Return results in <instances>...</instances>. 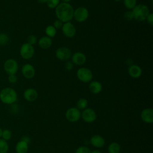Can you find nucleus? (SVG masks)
Here are the masks:
<instances>
[{
	"label": "nucleus",
	"mask_w": 153,
	"mask_h": 153,
	"mask_svg": "<svg viewBox=\"0 0 153 153\" xmlns=\"http://www.w3.org/2000/svg\"><path fill=\"white\" fill-rule=\"evenodd\" d=\"M74 8L69 3L62 2L55 8V14L57 19L63 23L71 22L74 17Z\"/></svg>",
	"instance_id": "1"
},
{
	"label": "nucleus",
	"mask_w": 153,
	"mask_h": 153,
	"mask_svg": "<svg viewBox=\"0 0 153 153\" xmlns=\"http://www.w3.org/2000/svg\"><path fill=\"white\" fill-rule=\"evenodd\" d=\"M0 100L5 104H13L17 100V93L11 87H5L0 92Z\"/></svg>",
	"instance_id": "2"
},
{
	"label": "nucleus",
	"mask_w": 153,
	"mask_h": 153,
	"mask_svg": "<svg viewBox=\"0 0 153 153\" xmlns=\"http://www.w3.org/2000/svg\"><path fill=\"white\" fill-rule=\"evenodd\" d=\"M131 11L133 14V18L138 22L146 20V17L150 13L148 6L143 4H137Z\"/></svg>",
	"instance_id": "3"
},
{
	"label": "nucleus",
	"mask_w": 153,
	"mask_h": 153,
	"mask_svg": "<svg viewBox=\"0 0 153 153\" xmlns=\"http://www.w3.org/2000/svg\"><path fill=\"white\" fill-rule=\"evenodd\" d=\"M76 76L81 82H88L93 78V73L90 69L85 67H81L77 70Z\"/></svg>",
	"instance_id": "4"
},
{
	"label": "nucleus",
	"mask_w": 153,
	"mask_h": 153,
	"mask_svg": "<svg viewBox=\"0 0 153 153\" xmlns=\"http://www.w3.org/2000/svg\"><path fill=\"white\" fill-rule=\"evenodd\" d=\"M4 69L8 75L16 74L19 69V64L14 59H8L4 63Z\"/></svg>",
	"instance_id": "5"
},
{
	"label": "nucleus",
	"mask_w": 153,
	"mask_h": 153,
	"mask_svg": "<svg viewBox=\"0 0 153 153\" xmlns=\"http://www.w3.org/2000/svg\"><path fill=\"white\" fill-rule=\"evenodd\" d=\"M34 53L35 49L33 45H32L27 42H25L21 45L20 48V54L23 59L29 60L33 56Z\"/></svg>",
	"instance_id": "6"
},
{
	"label": "nucleus",
	"mask_w": 153,
	"mask_h": 153,
	"mask_svg": "<svg viewBox=\"0 0 153 153\" xmlns=\"http://www.w3.org/2000/svg\"><path fill=\"white\" fill-rule=\"evenodd\" d=\"M89 12L87 8L84 7H79L74 10L73 18H74L76 22L82 23L87 20Z\"/></svg>",
	"instance_id": "7"
},
{
	"label": "nucleus",
	"mask_w": 153,
	"mask_h": 153,
	"mask_svg": "<svg viewBox=\"0 0 153 153\" xmlns=\"http://www.w3.org/2000/svg\"><path fill=\"white\" fill-rule=\"evenodd\" d=\"M81 117V113L80 110L75 107H72L68 109L65 112V117L66 120L72 123L78 121Z\"/></svg>",
	"instance_id": "8"
},
{
	"label": "nucleus",
	"mask_w": 153,
	"mask_h": 153,
	"mask_svg": "<svg viewBox=\"0 0 153 153\" xmlns=\"http://www.w3.org/2000/svg\"><path fill=\"white\" fill-rule=\"evenodd\" d=\"M55 56L56 58L60 60L67 61L71 57L72 53L69 48L65 47H62L56 50Z\"/></svg>",
	"instance_id": "9"
},
{
	"label": "nucleus",
	"mask_w": 153,
	"mask_h": 153,
	"mask_svg": "<svg viewBox=\"0 0 153 153\" xmlns=\"http://www.w3.org/2000/svg\"><path fill=\"white\" fill-rule=\"evenodd\" d=\"M61 29L63 35L66 37L69 38L74 37L76 32L75 26L70 22L64 23Z\"/></svg>",
	"instance_id": "10"
},
{
	"label": "nucleus",
	"mask_w": 153,
	"mask_h": 153,
	"mask_svg": "<svg viewBox=\"0 0 153 153\" xmlns=\"http://www.w3.org/2000/svg\"><path fill=\"white\" fill-rule=\"evenodd\" d=\"M96 112L91 108L84 109L81 114V117L82 120L87 123L94 122L96 119Z\"/></svg>",
	"instance_id": "11"
},
{
	"label": "nucleus",
	"mask_w": 153,
	"mask_h": 153,
	"mask_svg": "<svg viewBox=\"0 0 153 153\" xmlns=\"http://www.w3.org/2000/svg\"><path fill=\"white\" fill-rule=\"evenodd\" d=\"M22 74L26 79H32L35 75V69L33 65L30 63H26L22 68Z\"/></svg>",
	"instance_id": "12"
},
{
	"label": "nucleus",
	"mask_w": 153,
	"mask_h": 153,
	"mask_svg": "<svg viewBox=\"0 0 153 153\" xmlns=\"http://www.w3.org/2000/svg\"><path fill=\"white\" fill-rule=\"evenodd\" d=\"M72 62L74 65L81 66L84 65L87 60L85 55L82 52H75L71 56Z\"/></svg>",
	"instance_id": "13"
},
{
	"label": "nucleus",
	"mask_w": 153,
	"mask_h": 153,
	"mask_svg": "<svg viewBox=\"0 0 153 153\" xmlns=\"http://www.w3.org/2000/svg\"><path fill=\"white\" fill-rule=\"evenodd\" d=\"M140 118L143 121L151 124L153 122V109L152 108H145L140 113Z\"/></svg>",
	"instance_id": "14"
},
{
	"label": "nucleus",
	"mask_w": 153,
	"mask_h": 153,
	"mask_svg": "<svg viewBox=\"0 0 153 153\" xmlns=\"http://www.w3.org/2000/svg\"><path fill=\"white\" fill-rule=\"evenodd\" d=\"M128 74L131 78H138L142 75V70L137 65L132 64L128 68Z\"/></svg>",
	"instance_id": "15"
},
{
	"label": "nucleus",
	"mask_w": 153,
	"mask_h": 153,
	"mask_svg": "<svg viewBox=\"0 0 153 153\" xmlns=\"http://www.w3.org/2000/svg\"><path fill=\"white\" fill-rule=\"evenodd\" d=\"M38 96L37 91L32 88H27L23 93V97L28 102L35 101Z\"/></svg>",
	"instance_id": "16"
},
{
	"label": "nucleus",
	"mask_w": 153,
	"mask_h": 153,
	"mask_svg": "<svg viewBox=\"0 0 153 153\" xmlns=\"http://www.w3.org/2000/svg\"><path fill=\"white\" fill-rule=\"evenodd\" d=\"M91 144L96 148H102L105 143V140L103 137L98 134H94L90 138Z\"/></svg>",
	"instance_id": "17"
},
{
	"label": "nucleus",
	"mask_w": 153,
	"mask_h": 153,
	"mask_svg": "<svg viewBox=\"0 0 153 153\" xmlns=\"http://www.w3.org/2000/svg\"><path fill=\"white\" fill-rule=\"evenodd\" d=\"M53 44L52 38L47 36H42L38 40V45L42 49H47L50 48Z\"/></svg>",
	"instance_id": "18"
},
{
	"label": "nucleus",
	"mask_w": 153,
	"mask_h": 153,
	"mask_svg": "<svg viewBox=\"0 0 153 153\" xmlns=\"http://www.w3.org/2000/svg\"><path fill=\"white\" fill-rule=\"evenodd\" d=\"M90 91L93 94H99L102 91V85L98 81H91L88 85Z\"/></svg>",
	"instance_id": "19"
},
{
	"label": "nucleus",
	"mask_w": 153,
	"mask_h": 153,
	"mask_svg": "<svg viewBox=\"0 0 153 153\" xmlns=\"http://www.w3.org/2000/svg\"><path fill=\"white\" fill-rule=\"evenodd\" d=\"M16 151L17 153H27L28 151V143L20 140L16 145Z\"/></svg>",
	"instance_id": "20"
},
{
	"label": "nucleus",
	"mask_w": 153,
	"mask_h": 153,
	"mask_svg": "<svg viewBox=\"0 0 153 153\" xmlns=\"http://www.w3.org/2000/svg\"><path fill=\"white\" fill-rule=\"evenodd\" d=\"M121 151V146L117 142L111 143L108 147V151L109 153H120Z\"/></svg>",
	"instance_id": "21"
},
{
	"label": "nucleus",
	"mask_w": 153,
	"mask_h": 153,
	"mask_svg": "<svg viewBox=\"0 0 153 153\" xmlns=\"http://www.w3.org/2000/svg\"><path fill=\"white\" fill-rule=\"evenodd\" d=\"M45 33L47 36L52 38L56 36L57 29L53 25H48L45 29Z\"/></svg>",
	"instance_id": "22"
},
{
	"label": "nucleus",
	"mask_w": 153,
	"mask_h": 153,
	"mask_svg": "<svg viewBox=\"0 0 153 153\" xmlns=\"http://www.w3.org/2000/svg\"><path fill=\"white\" fill-rule=\"evenodd\" d=\"M123 4L127 9L131 10L137 5V0H123Z\"/></svg>",
	"instance_id": "23"
},
{
	"label": "nucleus",
	"mask_w": 153,
	"mask_h": 153,
	"mask_svg": "<svg viewBox=\"0 0 153 153\" xmlns=\"http://www.w3.org/2000/svg\"><path fill=\"white\" fill-rule=\"evenodd\" d=\"M88 106V101L85 98H80L76 102L77 108L79 110L84 109Z\"/></svg>",
	"instance_id": "24"
},
{
	"label": "nucleus",
	"mask_w": 153,
	"mask_h": 153,
	"mask_svg": "<svg viewBox=\"0 0 153 153\" xmlns=\"http://www.w3.org/2000/svg\"><path fill=\"white\" fill-rule=\"evenodd\" d=\"M8 151V145L6 140L0 139V153H7Z\"/></svg>",
	"instance_id": "25"
},
{
	"label": "nucleus",
	"mask_w": 153,
	"mask_h": 153,
	"mask_svg": "<svg viewBox=\"0 0 153 153\" xmlns=\"http://www.w3.org/2000/svg\"><path fill=\"white\" fill-rule=\"evenodd\" d=\"M10 41L8 35L5 33H0V45H7Z\"/></svg>",
	"instance_id": "26"
},
{
	"label": "nucleus",
	"mask_w": 153,
	"mask_h": 153,
	"mask_svg": "<svg viewBox=\"0 0 153 153\" xmlns=\"http://www.w3.org/2000/svg\"><path fill=\"white\" fill-rule=\"evenodd\" d=\"M60 0H48L46 2L47 5L50 8H56L60 4Z\"/></svg>",
	"instance_id": "27"
},
{
	"label": "nucleus",
	"mask_w": 153,
	"mask_h": 153,
	"mask_svg": "<svg viewBox=\"0 0 153 153\" xmlns=\"http://www.w3.org/2000/svg\"><path fill=\"white\" fill-rule=\"evenodd\" d=\"M12 136V134L10 130H8V129H5L2 131V136L3 139L5 140H10L11 139Z\"/></svg>",
	"instance_id": "28"
},
{
	"label": "nucleus",
	"mask_w": 153,
	"mask_h": 153,
	"mask_svg": "<svg viewBox=\"0 0 153 153\" xmlns=\"http://www.w3.org/2000/svg\"><path fill=\"white\" fill-rule=\"evenodd\" d=\"M37 38L35 35H29L27 38V42L29 44L33 45L37 42Z\"/></svg>",
	"instance_id": "29"
},
{
	"label": "nucleus",
	"mask_w": 153,
	"mask_h": 153,
	"mask_svg": "<svg viewBox=\"0 0 153 153\" xmlns=\"http://www.w3.org/2000/svg\"><path fill=\"white\" fill-rule=\"evenodd\" d=\"M91 150L88 147L81 146L76 149L75 153H91Z\"/></svg>",
	"instance_id": "30"
},
{
	"label": "nucleus",
	"mask_w": 153,
	"mask_h": 153,
	"mask_svg": "<svg viewBox=\"0 0 153 153\" xmlns=\"http://www.w3.org/2000/svg\"><path fill=\"white\" fill-rule=\"evenodd\" d=\"M124 18L127 20V21H130L132 20L134 18H133V14L132 13V11L131 10H128L127 11L124 13Z\"/></svg>",
	"instance_id": "31"
},
{
	"label": "nucleus",
	"mask_w": 153,
	"mask_h": 153,
	"mask_svg": "<svg viewBox=\"0 0 153 153\" xmlns=\"http://www.w3.org/2000/svg\"><path fill=\"white\" fill-rule=\"evenodd\" d=\"M8 81L11 84H15L17 81V76L16 74L8 75Z\"/></svg>",
	"instance_id": "32"
},
{
	"label": "nucleus",
	"mask_w": 153,
	"mask_h": 153,
	"mask_svg": "<svg viewBox=\"0 0 153 153\" xmlns=\"http://www.w3.org/2000/svg\"><path fill=\"white\" fill-rule=\"evenodd\" d=\"M63 23L62 22V21H60V20H59V19H57V20H56L54 22V23H53V26L57 29H60V28H62V26H63Z\"/></svg>",
	"instance_id": "33"
},
{
	"label": "nucleus",
	"mask_w": 153,
	"mask_h": 153,
	"mask_svg": "<svg viewBox=\"0 0 153 153\" xmlns=\"http://www.w3.org/2000/svg\"><path fill=\"white\" fill-rule=\"evenodd\" d=\"M65 69H66L67 71H71L74 68V64L72 62L68 61L66 62L65 65Z\"/></svg>",
	"instance_id": "34"
},
{
	"label": "nucleus",
	"mask_w": 153,
	"mask_h": 153,
	"mask_svg": "<svg viewBox=\"0 0 153 153\" xmlns=\"http://www.w3.org/2000/svg\"><path fill=\"white\" fill-rule=\"evenodd\" d=\"M146 20L147 21V22L150 25H153V14L152 13H149L148 16V17H146Z\"/></svg>",
	"instance_id": "35"
},
{
	"label": "nucleus",
	"mask_w": 153,
	"mask_h": 153,
	"mask_svg": "<svg viewBox=\"0 0 153 153\" xmlns=\"http://www.w3.org/2000/svg\"><path fill=\"white\" fill-rule=\"evenodd\" d=\"M21 140H23V141L26 142L27 143H29L30 142V138H29V137L26 136H23V137L22 138Z\"/></svg>",
	"instance_id": "36"
},
{
	"label": "nucleus",
	"mask_w": 153,
	"mask_h": 153,
	"mask_svg": "<svg viewBox=\"0 0 153 153\" xmlns=\"http://www.w3.org/2000/svg\"><path fill=\"white\" fill-rule=\"evenodd\" d=\"M91 153H102V152L99 150H94L92 152H91Z\"/></svg>",
	"instance_id": "37"
},
{
	"label": "nucleus",
	"mask_w": 153,
	"mask_h": 153,
	"mask_svg": "<svg viewBox=\"0 0 153 153\" xmlns=\"http://www.w3.org/2000/svg\"><path fill=\"white\" fill-rule=\"evenodd\" d=\"M40 3H46L48 0H38Z\"/></svg>",
	"instance_id": "38"
},
{
	"label": "nucleus",
	"mask_w": 153,
	"mask_h": 153,
	"mask_svg": "<svg viewBox=\"0 0 153 153\" xmlns=\"http://www.w3.org/2000/svg\"><path fill=\"white\" fill-rule=\"evenodd\" d=\"M62 1V2H66V3H69L70 1H71L72 0H60Z\"/></svg>",
	"instance_id": "39"
},
{
	"label": "nucleus",
	"mask_w": 153,
	"mask_h": 153,
	"mask_svg": "<svg viewBox=\"0 0 153 153\" xmlns=\"http://www.w3.org/2000/svg\"><path fill=\"white\" fill-rule=\"evenodd\" d=\"M2 130L0 127V137L2 136Z\"/></svg>",
	"instance_id": "40"
},
{
	"label": "nucleus",
	"mask_w": 153,
	"mask_h": 153,
	"mask_svg": "<svg viewBox=\"0 0 153 153\" xmlns=\"http://www.w3.org/2000/svg\"><path fill=\"white\" fill-rule=\"evenodd\" d=\"M115 2H120V1H121L122 0H114Z\"/></svg>",
	"instance_id": "41"
}]
</instances>
